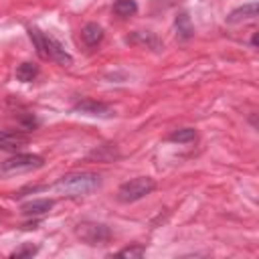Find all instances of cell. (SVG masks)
I'll list each match as a JSON object with an SVG mask.
<instances>
[{
	"label": "cell",
	"instance_id": "4",
	"mask_svg": "<svg viewBox=\"0 0 259 259\" xmlns=\"http://www.w3.org/2000/svg\"><path fill=\"white\" fill-rule=\"evenodd\" d=\"M42 164H45V160L36 154H16V156H12V158H8L6 162L0 164V174L2 176H14V174L36 170Z\"/></svg>",
	"mask_w": 259,
	"mask_h": 259
},
{
	"label": "cell",
	"instance_id": "9",
	"mask_svg": "<svg viewBox=\"0 0 259 259\" xmlns=\"http://www.w3.org/2000/svg\"><path fill=\"white\" fill-rule=\"evenodd\" d=\"M81 36H83V40H85L87 47H97L103 40V28L97 22H89V24L83 26Z\"/></svg>",
	"mask_w": 259,
	"mask_h": 259
},
{
	"label": "cell",
	"instance_id": "10",
	"mask_svg": "<svg viewBox=\"0 0 259 259\" xmlns=\"http://www.w3.org/2000/svg\"><path fill=\"white\" fill-rule=\"evenodd\" d=\"M255 16H257V2H249V4H245V6L237 8V10H233V12L227 16V20H229V22H241V20L255 18Z\"/></svg>",
	"mask_w": 259,
	"mask_h": 259
},
{
	"label": "cell",
	"instance_id": "12",
	"mask_svg": "<svg viewBox=\"0 0 259 259\" xmlns=\"http://www.w3.org/2000/svg\"><path fill=\"white\" fill-rule=\"evenodd\" d=\"M113 12L117 16H121V18H127V16H132V14L138 12V4L134 0H117L113 4Z\"/></svg>",
	"mask_w": 259,
	"mask_h": 259
},
{
	"label": "cell",
	"instance_id": "2",
	"mask_svg": "<svg viewBox=\"0 0 259 259\" xmlns=\"http://www.w3.org/2000/svg\"><path fill=\"white\" fill-rule=\"evenodd\" d=\"M28 34H30L34 47H36V53H38L42 59H51V61H55V63H59V65H65V67L73 65V57L65 51V47H63L57 38H53V36H49V34H42V32L36 30V28H28Z\"/></svg>",
	"mask_w": 259,
	"mask_h": 259
},
{
	"label": "cell",
	"instance_id": "13",
	"mask_svg": "<svg viewBox=\"0 0 259 259\" xmlns=\"http://www.w3.org/2000/svg\"><path fill=\"white\" fill-rule=\"evenodd\" d=\"M170 142H178V144H188L192 140H196V132L192 127H182V130H176L168 136Z\"/></svg>",
	"mask_w": 259,
	"mask_h": 259
},
{
	"label": "cell",
	"instance_id": "5",
	"mask_svg": "<svg viewBox=\"0 0 259 259\" xmlns=\"http://www.w3.org/2000/svg\"><path fill=\"white\" fill-rule=\"evenodd\" d=\"M75 233L87 245H101L111 237L109 229L105 225H101V223H81Z\"/></svg>",
	"mask_w": 259,
	"mask_h": 259
},
{
	"label": "cell",
	"instance_id": "8",
	"mask_svg": "<svg viewBox=\"0 0 259 259\" xmlns=\"http://www.w3.org/2000/svg\"><path fill=\"white\" fill-rule=\"evenodd\" d=\"M53 208V200L51 198H34V200H28L20 206L22 214L26 217H38V214H45Z\"/></svg>",
	"mask_w": 259,
	"mask_h": 259
},
{
	"label": "cell",
	"instance_id": "11",
	"mask_svg": "<svg viewBox=\"0 0 259 259\" xmlns=\"http://www.w3.org/2000/svg\"><path fill=\"white\" fill-rule=\"evenodd\" d=\"M38 75V67L34 63H22L16 67V79L22 81V83H30L34 81Z\"/></svg>",
	"mask_w": 259,
	"mask_h": 259
},
{
	"label": "cell",
	"instance_id": "16",
	"mask_svg": "<svg viewBox=\"0 0 259 259\" xmlns=\"http://www.w3.org/2000/svg\"><path fill=\"white\" fill-rule=\"evenodd\" d=\"M36 251H38V247H34V245H24V247L16 249V251H14L10 257H32Z\"/></svg>",
	"mask_w": 259,
	"mask_h": 259
},
{
	"label": "cell",
	"instance_id": "14",
	"mask_svg": "<svg viewBox=\"0 0 259 259\" xmlns=\"http://www.w3.org/2000/svg\"><path fill=\"white\" fill-rule=\"evenodd\" d=\"M176 30H178V36H180V38L192 36V24H190L188 14H180V16L176 18Z\"/></svg>",
	"mask_w": 259,
	"mask_h": 259
},
{
	"label": "cell",
	"instance_id": "7",
	"mask_svg": "<svg viewBox=\"0 0 259 259\" xmlns=\"http://www.w3.org/2000/svg\"><path fill=\"white\" fill-rule=\"evenodd\" d=\"M28 144V138L20 132H6L0 130V150H8V152H16L20 148H24Z\"/></svg>",
	"mask_w": 259,
	"mask_h": 259
},
{
	"label": "cell",
	"instance_id": "6",
	"mask_svg": "<svg viewBox=\"0 0 259 259\" xmlns=\"http://www.w3.org/2000/svg\"><path fill=\"white\" fill-rule=\"evenodd\" d=\"M73 111L75 113H83V115H91V117H113L115 115L113 107H109L107 103L95 101V99H81V101H77Z\"/></svg>",
	"mask_w": 259,
	"mask_h": 259
},
{
	"label": "cell",
	"instance_id": "1",
	"mask_svg": "<svg viewBox=\"0 0 259 259\" xmlns=\"http://www.w3.org/2000/svg\"><path fill=\"white\" fill-rule=\"evenodd\" d=\"M101 184L99 176L93 172H75V174H67L63 176L57 184L55 190L65 194V196H83L89 194L93 190H97Z\"/></svg>",
	"mask_w": 259,
	"mask_h": 259
},
{
	"label": "cell",
	"instance_id": "15",
	"mask_svg": "<svg viewBox=\"0 0 259 259\" xmlns=\"http://www.w3.org/2000/svg\"><path fill=\"white\" fill-rule=\"evenodd\" d=\"M146 253V247H142V245H134V247H125V249H121L117 255L119 257H142Z\"/></svg>",
	"mask_w": 259,
	"mask_h": 259
},
{
	"label": "cell",
	"instance_id": "3",
	"mask_svg": "<svg viewBox=\"0 0 259 259\" xmlns=\"http://www.w3.org/2000/svg\"><path fill=\"white\" fill-rule=\"evenodd\" d=\"M154 188H156V182L150 176H138V178H132L119 186L117 198L121 202H136V200L148 196Z\"/></svg>",
	"mask_w": 259,
	"mask_h": 259
}]
</instances>
